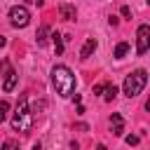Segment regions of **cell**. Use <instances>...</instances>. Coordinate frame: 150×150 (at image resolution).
Wrapping results in <instances>:
<instances>
[{"label": "cell", "mask_w": 150, "mask_h": 150, "mask_svg": "<svg viewBox=\"0 0 150 150\" xmlns=\"http://www.w3.org/2000/svg\"><path fill=\"white\" fill-rule=\"evenodd\" d=\"M52 84H54L59 96H63V98L73 96V91H75V75H73V70L68 66H63V63L54 66L52 68Z\"/></svg>", "instance_id": "obj_1"}, {"label": "cell", "mask_w": 150, "mask_h": 150, "mask_svg": "<svg viewBox=\"0 0 150 150\" xmlns=\"http://www.w3.org/2000/svg\"><path fill=\"white\" fill-rule=\"evenodd\" d=\"M12 129L21 131V134H28L33 129V112L28 108V96L26 94H21L19 101H16V110H14V117H12Z\"/></svg>", "instance_id": "obj_2"}, {"label": "cell", "mask_w": 150, "mask_h": 150, "mask_svg": "<svg viewBox=\"0 0 150 150\" xmlns=\"http://www.w3.org/2000/svg\"><path fill=\"white\" fill-rule=\"evenodd\" d=\"M145 84H148V73H145L143 68H138V70H134V73L127 75V80H124V84H122V91H124L129 98H134V96H138V94L145 89Z\"/></svg>", "instance_id": "obj_3"}, {"label": "cell", "mask_w": 150, "mask_h": 150, "mask_svg": "<svg viewBox=\"0 0 150 150\" xmlns=\"http://www.w3.org/2000/svg\"><path fill=\"white\" fill-rule=\"evenodd\" d=\"M28 21H30V12H28L23 5H14V7L9 9V23H12L14 28H26Z\"/></svg>", "instance_id": "obj_4"}, {"label": "cell", "mask_w": 150, "mask_h": 150, "mask_svg": "<svg viewBox=\"0 0 150 150\" xmlns=\"http://www.w3.org/2000/svg\"><path fill=\"white\" fill-rule=\"evenodd\" d=\"M150 49V26L143 23L136 30V54H145Z\"/></svg>", "instance_id": "obj_5"}, {"label": "cell", "mask_w": 150, "mask_h": 150, "mask_svg": "<svg viewBox=\"0 0 150 150\" xmlns=\"http://www.w3.org/2000/svg\"><path fill=\"white\" fill-rule=\"evenodd\" d=\"M0 68L5 70V82H2V89H5V91H12V89L16 87V77H19V75H16V70H12V68H9V61H7V59H2Z\"/></svg>", "instance_id": "obj_6"}, {"label": "cell", "mask_w": 150, "mask_h": 150, "mask_svg": "<svg viewBox=\"0 0 150 150\" xmlns=\"http://www.w3.org/2000/svg\"><path fill=\"white\" fill-rule=\"evenodd\" d=\"M59 14H61L63 21H75L77 19V9L70 2H59Z\"/></svg>", "instance_id": "obj_7"}, {"label": "cell", "mask_w": 150, "mask_h": 150, "mask_svg": "<svg viewBox=\"0 0 150 150\" xmlns=\"http://www.w3.org/2000/svg\"><path fill=\"white\" fill-rule=\"evenodd\" d=\"M110 131H112L115 136H122V131H124V120H122V115L112 112V117H110Z\"/></svg>", "instance_id": "obj_8"}, {"label": "cell", "mask_w": 150, "mask_h": 150, "mask_svg": "<svg viewBox=\"0 0 150 150\" xmlns=\"http://www.w3.org/2000/svg\"><path fill=\"white\" fill-rule=\"evenodd\" d=\"M47 40H49V26L42 23V26L38 28V33H35V42H38V47H45Z\"/></svg>", "instance_id": "obj_9"}, {"label": "cell", "mask_w": 150, "mask_h": 150, "mask_svg": "<svg viewBox=\"0 0 150 150\" xmlns=\"http://www.w3.org/2000/svg\"><path fill=\"white\" fill-rule=\"evenodd\" d=\"M96 47H98V42H96L94 38H87V42H84V47H82V52H80V59H89V56L96 52Z\"/></svg>", "instance_id": "obj_10"}, {"label": "cell", "mask_w": 150, "mask_h": 150, "mask_svg": "<svg viewBox=\"0 0 150 150\" xmlns=\"http://www.w3.org/2000/svg\"><path fill=\"white\" fill-rule=\"evenodd\" d=\"M52 40H54L56 54H63V38H61V33H52Z\"/></svg>", "instance_id": "obj_11"}, {"label": "cell", "mask_w": 150, "mask_h": 150, "mask_svg": "<svg viewBox=\"0 0 150 150\" xmlns=\"http://www.w3.org/2000/svg\"><path fill=\"white\" fill-rule=\"evenodd\" d=\"M127 52H129V45H127V42H120V45L115 47V52H112V56H115V59H122V56H124Z\"/></svg>", "instance_id": "obj_12"}, {"label": "cell", "mask_w": 150, "mask_h": 150, "mask_svg": "<svg viewBox=\"0 0 150 150\" xmlns=\"http://www.w3.org/2000/svg\"><path fill=\"white\" fill-rule=\"evenodd\" d=\"M115 96H117V87H115V84H105V94H103V98H105V101H112Z\"/></svg>", "instance_id": "obj_13"}, {"label": "cell", "mask_w": 150, "mask_h": 150, "mask_svg": "<svg viewBox=\"0 0 150 150\" xmlns=\"http://www.w3.org/2000/svg\"><path fill=\"white\" fill-rule=\"evenodd\" d=\"M7 110H9V103H7V101H0V124L5 122V117H7Z\"/></svg>", "instance_id": "obj_14"}, {"label": "cell", "mask_w": 150, "mask_h": 150, "mask_svg": "<svg viewBox=\"0 0 150 150\" xmlns=\"http://www.w3.org/2000/svg\"><path fill=\"white\" fill-rule=\"evenodd\" d=\"M0 150H19V143L9 138V141H5V143H2V148H0Z\"/></svg>", "instance_id": "obj_15"}, {"label": "cell", "mask_w": 150, "mask_h": 150, "mask_svg": "<svg viewBox=\"0 0 150 150\" xmlns=\"http://www.w3.org/2000/svg\"><path fill=\"white\" fill-rule=\"evenodd\" d=\"M124 141H127V145H138V141H141V136H136V134H129V136H127Z\"/></svg>", "instance_id": "obj_16"}, {"label": "cell", "mask_w": 150, "mask_h": 150, "mask_svg": "<svg viewBox=\"0 0 150 150\" xmlns=\"http://www.w3.org/2000/svg\"><path fill=\"white\" fill-rule=\"evenodd\" d=\"M122 16H124V19H129V16H131V9H129V7H127V5H124V7H122Z\"/></svg>", "instance_id": "obj_17"}, {"label": "cell", "mask_w": 150, "mask_h": 150, "mask_svg": "<svg viewBox=\"0 0 150 150\" xmlns=\"http://www.w3.org/2000/svg\"><path fill=\"white\" fill-rule=\"evenodd\" d=\"M103 91H105V84H96L94 87V94H103Z\"/></svg>", "instance_id": "obj_18"}, {"label": "cell", "mask_w": 150, "mask_h": 150, "mask_svg": "<svg viewBox=\"0 0 150 150\" xmlns=\"http://www.w3.org/2000/svg\"><path fill=\"white\" fill-rule=\"evenodd\" d=\"M28 2H30V5H38V7H42V5H45V0H28Z\"/></svg>", "instance_id": "obj_19"}, {"label": "cell", "mask_w": 150, "mask_h": 150, "mask_svg": "<svg viewBox=\"0 0 150 150\" xmlns=\"http://www.w3.org/2000/svg\"><path fill=\"white\" fill-rule=\"evenodd\" d=\"M5 45H7V40H5V38H2V35H0V49H2V47H5Z\"/></svg>", "instance_id": "obj_20"}, {"label": "cell", "mask_w": 150, "mask_h": 150, "mask_svg": "<svg viewBox=\"0 0 150 150\" xmlns=\"http://www.w3.org/2000/svg\"><path fill=\"white\" fill-rule=\"evenodd\" d=\"M96 150H108V148H105V145L101 143V145H96Z\"/></svg>", "instance_id": "obj_21"}, {"label": "cell", "mask_w": 150, "mask_h": 150, "mask_svg": "<svg viewBox=\"0 0 150 150\" xmlns=\"http://www.w3.org/2000/svg\"><path fill=\"white\" fill-rule=\"evenodd\" d=\"M145 110H148V112H150V98H148V101H145Z\"/></svg>", "instance_id": "obj_22"}, {"label": "cell", "mask_w": 150, "mask_h": 150, "mask_svg": "<svg viewBox=\"0 0 150 150\" xmlns=\"http://www.w3.org/2000/svg\"><path fill=\"white\" fill-rule=\"evenodd\" d=\"M33 150H40V143H35V145H33Z\"/></svg>", "instance_id": "obj_23"}, {"label": "cell", "mask_w": 150, "mask_h": 150, "mask_svg": "<svg viewBox=\"0 0 150 150\" xmlns=\"http://www.w3.org/2000/svg\"><path fill=\"white\" fill-rule=\"evenodd\" d=\"M148 5H150V0H148Z\"/></svg>", "instance_id": "obj_24"}]
</instances>
